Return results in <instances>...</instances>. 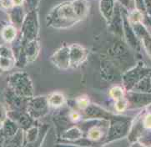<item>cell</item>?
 Listing matches in <instances>:
<instances>
[{"label":"cell","instance_id":"cell-1","mask_svg":"<svg viewBox=\"0 0 151 147\" xmlns=\"http://www.w3.org/2000/svg\"><path fill=\"white\" fill-rule=\"evenodd\" d=\"M83 20L78 15L72 1H66L56 5L47 16V25L54 29H68Z\"/></svg>","mask_w":151,"mask_h":147},{"label":"cell","instance_id":"cell-2","mask_svg":"<svg viewBox=\"0 0 151 147\" xmlns=\"http://www.w3.org/2000/svg\"><path fill=\"white\" fill-rule=\"evenodd\" d=\"M107 57L112 59L117 64L120 70L123 68H131L134 65V59L130 52L129 45L120 39L114 41L113 44L108 49Z\"/></svg>","mask_w":151,"mask_h":147},{"label":"cell","instance_id":"cell-3","mask_svg":"<svg viewBox=\"0 0 151 147\" xmlns=\"http://www.w3.org/2000/svg\"><path fill=\"white\" fill-rule=\"evenodd\" d=\"M8 85L14 93L25 99L34 95L33 83L29 75L26 72H15L9 75Z\"/></svg>","mask_w":151,"mask_h":147},{"label":"cell","instance_id":"cell-4","mask_svg":"<svg viewBox=\"0 0 151 147\" xmlns=\"http://www.w3.org/2000/svg\"><path fill=\"white\" fill-rule=\"evenodd\" d=\"M132 125V119L124 116L114 115L109 120L106 142H111L126 136L129 134Z\"/></svg>","mask_w":151,"mask_h":147},{"label":"cell","instance_id":"cell-5","mask_svg":"<svg viewBox=\"0 0 151 147\" xmlns=\"http://www.w3.org/2000/svg\"><path fill=\"white\" fill-rule=\"evenodd\" d=\"M147 75H151V69L145 65L143 61H139L122 74L123 86L125 90L129 91L139 80Z\"/></svg>","mask_w":151,"mask_h":147},{"label":"cell","instance_id":"cell-6","mask_svg":"<svg viewBox=\"0 0 151 147\" xmlns=\"http://www.w3.org/2000/svg\"><path fill=\"white\" fill-rule=\"evenodd\" d=\"M39 31V19L37 13L33 10L28 14L24 19L21 26V34L20 38L24 41H29L38 39Z\"/></svg>","mask_w":151,"mask_h":147},{"label":"cell","instance_id":"cell-7","mask_svg":"<svg viewBox=\"0 0 151 147\" xmlns=\"http://www.w3.org/2000/svg\"><path fill=\"white\" fill-rule=\"evenodd\" d=\"M49 104L47 96L31 97L28 99L26 111L34 118L38 120L46 115L49 110Z\"/></svg>","mask_w":151,"mask_h":147},{"label":"cell","instance_id":"cell-8","mask_svg":"<svg viewBox=\"0 0 151 147\" xmlns=\"http://www.w3.org/2000/svg\"><path fill=\"white\" fill-rule=\"evenodd\" d=\"M122 17H123V30H124V38L126 40L127 44L136 51L140 49V41L135 34L134 28L129 19V14L126 8L121 7Z\"/></svg>","mask_w":151,"mask_h":147},{"label":"cell","instance_id":"cell-9","mask_svg":"<svg viewBox=\"0 0 151 147\" xmlns=\"http://www.w3.org/2000/svg\"><path fill=\"white\" fill-rule=\"evenodd\" d=\"M100 69L103 78L109 82H114L122 77L119 66L107 56L101 60Z\"/></svg>","mask_w":151,"mask_h":147},{"label":"cell","instance_id":"cell-10","mask_svg":"<svg viewBox=\"0 0 151 147\" xmlns=\"http://www.w3.org/2000/svg\"><path fill=\"white\" fill-rule=\"evenodd\" d=\"M128 108H141L151 104V93H142L129 90L125 94Z\"/></svg>","mask_w":151,"mask_h":147},{"label":"cell","instance_id":"cell-11","mask_svg":"<svg viewBox=\"0 0 151 147\" xmlns=\"http://www.w3.org/2000/svg\"><path fill=\"white\" fill-rule=\"evenodd\" d=\"M51 62L59 69H67L71 67L69 57V46L63 45L51 56Z\"/></svg>","mask_w":151,"mask_h":147},{"label":"cell","instance_id":"cell-12","mask_svg":"<svg viewBox=\"0 0 151 147\" xmlns=\"http://www.w3.org/2000/svg\"><path fill=\"white\" fill-rule=\"evenodd\" d=\"M5 102L7 105L13 110H26L27 102L29 99H25L14 93L9 87L6 89L4 92Z\"/></svg>","mask_w":151,"mask_h":147},{"label":"cell","instance_id":"cell-13","mask_svg":"<svg viewBox=\"0 0 151 147\" xmlns=\"http://www.w3.org/2000/svg\"><path fill=\"white\" fill-rule=\"evenodd\" d=\"M8 117L17 123L19 128L23 129L24 131L32 125H34V119L32 118L26 110H10L9 111H8Z\"/></svg>","mask_w":151,"mask_h":147},{"label":"cell","instance_id":"cell-14","mask_svg":"<svg viewBox=\"0 0 151 147\" xmlns=\"http://www.w3.org/2000/svg\"><path fill=\"white\" fill-rule=\"evenodd\" d=\"M16 66V58L12 48L0 45V70L9 71Z\"/></svg>","mask_w":151,"mask_h":147},{"label":"cell","instance_id":"cell-15","mask_svg":"<svg viewBox=\"0 0 151 147\" xmlns=\"http://www.w3.org/2000/svg\"><path fill=\"white\" fill-rule=\"evenodd\" d=\"M88 56L87 49L78 44L69 45V57L71 67L77 68L86 60Z\"/></svg>","mask_w":151,"mask_h":147},{"label":"cell","instance_id":"cell-16","mask_svg":"<svg viewBox=\"0 0 151 147\" xmlns=\"http://www.w3.org/2000/svg\"><path fill=\"white\" fill-rule=\"evenodd\" d=\"M83 112L84 118L89 119H97V120H109L114 116V115L105 110L100 106L96 104H89L86 109L82 110Z\"/></svg>","mask_w":151,"mask_h":147},{"label":"cell","instance_id":"cell-17","mask_svg":"<svg viewBox=\"0 0 151 147\" xmlns=\"http://www.w3.org/2000/svg\"><path fill=\"white\" fill-rule=\"evenodd\" d=\"M109 28L113 32V34L118 36L119 38L124 37V30H123V17H122L121 7L115 4L114 14L110 20Z\"/></svg>","mask_w":151,"mask_h":147},{"label":"cell","instance_id":"cell-18","mask_svg":"<svg viewBox=\"0 0 151 147\" xmlns=\"http://www.w3.org/2000/svg\"><path fill=\"white\" fill-rule=\"evenodd\" d=\"M22 40V44L24 46L25 55L27 58L28 63L34 62L35 59L38 58L40 51V45L38 39H34V40H29V41H24Z\"/></svg>","mask_w":151,"mask_h":147},{"label":"cell","instance_id":"cell-19","mask_svg":"<svg viewBox=\"0 0 151 147\" xmlns=\"http://www.w3.org/2000/svg\"><path fill=\"white\" fill-rule=\"evenodd\" d=\"M114 7H115L114 0H100L99 3L100 12L108 23H109L112 19Z\"/></svg>","mask_w":151,"mask_h":147},{"label":"cell","instance_id":"cell-20","mask_svg":"<svg viewBox=\"0 0 151 147\" xmlns=\"http://www.w3.org/2000/svg\"><path fill=\"white\" fill-rule=\"evenodd\" d=\"M83 130L81 128L78 126H71L66 129L61 135V139L64 141H77L78 140L83 137Z\"/></svg>","mask_w":151,"mask_h":147},{"label":"cell","instance_id":"cell-21","mask_svg":"<svg viewBox=\"0 0 151 147\" xmlns=\"http://www.w3.org/2000/svg\"><path fill=\"white\" fill-rule=\"evenodd\" d=\"M0 35L2 39L7 43H13L16 40L17 35H18V30L14 25H6L2 28Z\"/></svg>","mask_w":151,"mask_h":147},{"label":"cell","instance_id":"cell-22","mask_svg":"<svg viewBox=\"0 0 151 147\" xmlns=\"http://www.w3.org/2000/svg\"><path fill=\"white\" fill-rule=\"evenodd\" d=\"M39 135H40V129L39 126L32 125L28 130H26L24 134V141L26 142L25 146L33 145L36 141H38Z\"/></svg>","mask_w":151,"mask_h":147},{"label":"cell","instance_id":"cell-23","mask_svg":"<svg viewBox=\"0 0 151 147\" xmlns=\"http://www.w3.org/2000/svg\"><path fill=\"white\" fill-rule=\"evenodd\" d=\"M2 128H3V130H4V131L6 136L8 138V141H9L10 139L13 137L15 134L18 132V130H19V126L18 125V124L9 117H8V119L4 122ZM8 141H7V142H8Z\"/></svg>","mask_w":151,"mask_h":147},{"label":"cell","instance_id":"cell-24","mask_svg":"<svg viewBox=\"0 0 151 147\" xmlns=\"http://www.w3.org/2000/svg\"><path fill=\"white\" fill-rule=\"evenodd\" d=\"M131 90L142 93H151V75H147L139 80Z\"/></svg>","mask_w":151,"mask_h":147},{"label":"cell","instance_id":"cell-25","mask_svg":"<svg viewBox=\"0 0 151 147\" xmlns=\"http://www.w3.org/2000/svg\"><path fill=\"white\" fill-rule=\"evenodd\" d=\"M49 106L53 108H60L63 106V104L66 102L65 97L63 94L60 92H54L50 94L48 96Z\"/></svg>","mask_w":151,"mask_h":147},{"label":"cell","instance_id":"cell-26","mask_svg":"<svg viewBox=\"0 0 151 147\" xmlns=\"http://www.w3.org/2000/svg\"><path fill=\"white\" fill-rule=\"evenodd\" d=\"M24 19V17L23 14V10L20 8V6H14L11 13V20L14 25L16 28H21Z\"/></svg>","mask_w":151,"mask_h":147},{"label":"cell","instance_id":"cell-27","mask_svg":"<svg viewBox=\"0 0 151 147\" xmlns=\"http://www.w3.org/2000/svg\"><path fill=\"white\" fill-rule=\"evenodd\" d=\"M24 130L19 128V130H18V132L15 134L13 137L10 139L9 141L6 144V146H21L24 144Z\"/></svg>","mask_w":151,"mask_h":147},{"label":"cell","instance_id":"cell-28","mask_svg":"<svg viewBox=\"0 0 151 147\" xmlns=\"http://www.w3.org/2000/svg\"><path fill=\"white\" fill-rule=\"evenodd\" d=\"M109 95L114 99V100H117L119 99H121L125 96L124 94V88H123L121 86H114L110 89L109 90Z\"/></svg>","mask_w":151,"mask_h":147},{"label":"cell","instance_id":"cell-29","mask_svg":"<svg viewBox=\"0 0 151 147\" xmlns=\"http://www.w3.org/2000/svg\"><path fill=\"white\" fill-rule=\"evenodd\" d=\"M114 108L116 109L118 112H123L128 108V101H127L125 96L121 99H119L117 100H114Z\"/></svg>","mask_w":151,"mask_h":147},{"label":"cell","instance_id":"cell-30","mask_svg":"<svg viewBox=\"0 0 151 147\" xmlns=\"http://www.w3.org/2000/svg\"><path fill=\"white\" fill-rule=\"evenodd\" d=\"M76 104L78 106V109H80L81 110H83L84 109H86L88 105L90 104L89 102V99L87 96H80L76 100Z\"/></svg>","mask_w":151,"mask_h":147},{"label":"cell","instance_id":"cell-31","mask_svg":"<svg viewBox=\"0 0 151 147\" xmlns=\"http://www.w3.org/2000/svg\"><path fill=\"white\" fill-rule=\"evenodd\" d=\"M8 119V110L4 104L0 102V125H3Z\"/></svg>","mask_w":151,"mask_h":147},{"label":"cell","instance_id":"cell-32","mask_svg":"<svg viewBox=\"0 0 151 147\" xmlns=\"http://www.w3.org/2000/svg\"><path fill=\"white\" fill-rule=\"evenodd\" d=\"M141 144L145 145V146H151V131L147 133H144L141 136L139 139Z\"/></svg>","mask_w":151,"mask_h":147},{"label":"cell","instance_id":"cell-33","mask_svg":"<svg viewBox=\"0 0 151 147\" xmlns=\"http://www.w3.org/2000/svg\"><path fill=\"white\" fill-rule=\"evenodd\" d=\"M68 115L70 118V120L71 122L76 123L79 121V120L81 119V115L78 112V111H75V110H72L68 113Z\"/></svg>","mask_w":151,"mask_h":147},{"label":"cell","instance_id":"cell-34","mask_svg":"<svg viewBox=\"0 0 151 147\" xmlns=\"http://www.w3.org/2000/svg\"><path fill=\"white\" fill-rule=\"evenodd\" d=\"M136 9L141 12L143 14H146L145 13V1L144 0H135Z\"/></svg>","mask_w":151,"mask_h":147},{"label":"cell","instance_id":"cell-35","mask_svg":"<svg viewBox=\"0 0 151 147\" xmlns=\"http://www.w3.org/2000/svg\"><path fill=\"white\" fill-rule=\"evenodd\" d=\"M143 123H144V126L145 129L151 130V113L146 115L143 118Z\"/></svg>","mask_w":151,"mask_h":147},{"label":"cell","instance_id":"cell-36","mask_svg":"<svg viewBox=\"0 0 151 147\" xmlns=\"http://www.w3.org/2000/svg\"><path fill=\"white\" fill-rule=\"evenodd\" d=\"M8 141V138L5 135L3 128H0V146H6V144Z\"/></svg>","mask_w":151,"mask_h":147},{"label":"cell","instance_id":"cell-37","mask_svg":"<svg viewBox=\"0 0 151 147\" xmlns=\"http://www.w3.org/2000/svg\"><path fill=\"white\" fill-rule=\"evenodd\" d=\"M144 1H145V7L146 15L151 16V0H144Z\"/></svg>","mask_w":151,"mask_h":147},{"label":"cell","instance_id":"cell-38","mask_svg":"<svg viewBox=\"0 0 151 147\" xmlns=\"http://www.w3.org/2000/svg\"><path fill=\"white\" fill-rule=\"evenodd\" d=\"M143 22L148 26H150L151 28V16L150 15H144V19H143Z\"/></svg>","mask_w":151,"mask_h":147},{"label":"cell","instance_id":"cell-39","mask_svg":"<svg viewBox=\"0 0 151 147\" xmlns=\"http://www.w3.org/2000/svg\"><path fill=\"white\" fill-rule=\"evenodd\" d=\"M118 2L123 5V7L124 8H129V4H130V0H117Z\"/></svg>","mask_w":151,"mask_h":147},{"label":"cell","instance_id":"cell-40","mask_svg":"<svg viewBox=\"0 0 151 147\" xmlns=\"http://www.w3.org/2000/svg\"><path fill=\"white\" fill-rule=\"evenodd\" d=\"M24 0H13V4L14 6H20L23 4Z\"/></svg>","mask_w":151,"mask_h":147},{"label":"cell","instance_id":"cell-41","mask_svg":"<svg viewBox=\"0 0 151 147\" xmlns=\"http://www.w3.org/2000/svg\"><path fill=\"white\" fill-rule=\"evenodd\" d=\"M1 72H2V71H1V70H0V73H1Z\"/></svg>","mask_w":151,"mask_h":147},{"label":"cell","instance_id":"cell-42","mask_svg":"<svg viewBox=\"0 0 151 147\" xmlns=\"http://www.w3.org/2000/svg\"><path fill=\"white\" fill-rule=\"evenodd\" d=\"M150 110H151V104H150Z\"/></svg>","mask_w":151,"mask_h":147}]
</instances>
